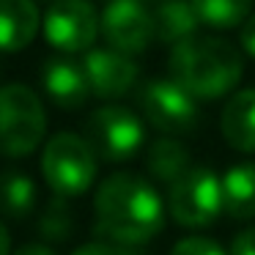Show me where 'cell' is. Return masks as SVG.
Instances as JSON below:
<instances>
[{"label": "cell", "mask_w": 255, "mask_h": 255, "mask_svg": "<svg viewBox=\"0 0 255 255\" xmlns=\"http://www.w3.org/2000/svg\"><path fill=\"white\" fill-rule=\"evenodd\" d=\"M242 47L255 58V14L244 22V28H242Z\"/></svg>", "instance_id": "obj_23"}, {"label": "cell", "mask_w": 255, "mask_h": 255, "mask_svg": "<svg viewBox=\"0 0 255 255\" xmlns=\"http://www.w3.org/2000/svg\"><path fill=\"white\" fill-rule=\"evenodd\" d=\"M36 209V184L25 173L6 170L0 176V211L22 220Z\"/></svg>", "instance_id": "obj_16"}, {"label": "cell", "mask_w": 255, "mask_h": 255, "mask_svg": "<svg viewBox=\"0 0 255 255\" xmlns=\"http://www.w3.org/2000/svg\"><path fill=\"white\" fill-rule=\"evenodd\" d=\"M102 30L113 50L124 55H137L148 50L154 30V14L145 8L143 0H107L102 14Z\"/></svg>", "instance_id": "obj_8"}, {"label": "cell", "mask_w": 255, "mask_h": 255, "mask_svg": "<svg viewBox=\"0 0 255 255\" xmlns=\"http://www.w3.org/2000/svg\"><path fill=\"white\" fill-rule=\"evenodd\" d=\"M145 118L165 134H189L198 124L195 96L176 80H154L140 91Z\"/></svg>", "instance_id": "obj_7"}, {"label": "cell", "mask_w": 255, "mask_h": 255, "mask_svg": "<svg viewBox=\"0 0 255 255\" xmlns=\"http://www.w3.org/2000/svg\"><path fill=\"white\" fill-rule=\"evenodd\" d=\"M72 255H143L134 244H121V242H110V239H96L88 242L83 247H77Z\"/></svg>", "instance_id": "obj_20"}, {"label": "cell", "mask_w": 255, "mask_h": 255, "mask_svg": "<svg viewBox=\"0 0 255 255\" xmlns=\"http://www.w3.org/2000/svg\"><path fill=\"white\" fill-rule=\"evenodd\" d=\"M222 211L233 220L255 217V165L244 162L225 173L222 178Z\"/></svg>", "instance_id": "obj_15"}, {"label": "cell", "mask_w": 255, "mask_h": 255, "mask_svg": "<svg viewBox=\"0 0 255 255\" xmlns=\"http://www.w3.org/2000/svg\"><path fill=\"white\" fill-rule=\"evenodd\" d=\"M143 121L132 110L118 105L102 107L85 121V140L96 151V156L107 162H124L134 156L143 145Z\"/></svg>", "instance_id": "obj_6"}, {"label": "cell", "mask_w": 255, "mask_h": 255, "mask_svg": "<svg viewBox=\"0 0 255 255\" xmlns=\"http://www.w3.org/2000/svg\"><path fill=\"white\" fill-rule=\"evenodd\" d=\"M99 33V17L88 0H55L44 17V36L61 52H83Z\"/></svg>", "instance_id": "obj_9"}, {"label": "cell", "mask_w": 255, "mask_h": 255, "mask_svg": "<svg viewBox=\"0 0 255 255\" xmlns=\"http://www.w3.org/2000/svg\"><path fill=\"white\" fill-rule=\"evenodd\" d=\"M148 170L156 181L173 184L189 170V151L176 140H156L148 154Z\"/></svg>", "instance_id": "obj_17"}, {"label": "cell", "mask_w": 255, "mask_h": 255, "mask_svg": "<svg viewBox=\"0 0 255 255\" xmlns=\"http://www.w3.org/2000/svg\"><path fill=\"white\" fill-rule=\"evenodd\" d=\"M170 74L195 99H217L231 94L242 80V55L214 36H192L173 44Z\"/></svg>", "instance_id": "obj_2"}, {"label": "cell", "mask_w": 255, "mask_h": 255, "mask_svg": "<svg viewBox=\"0 0 255 255\" xmlns=\"http://www.w3.org/2000/svg\"><path fill=\"white\" fill-rule=\"evenodd\" d=\"M14 255H55L47 244H39V242H33V244H25V247H19Z\"/></svg>", "instance_id": "obj_24"}, {"label": "cell", "mask_w": 255, "mask_h": 255, "mask_svg": "<svg viewBox=\"0 0 255 255\" xmlns=\"http://www.w3.org/2000/svg\"><path fill=\"white\" fill-rule=\"evenodd\" d=\"M39 231L47 242H66L74 231V214L72 206H69V198L63 195H55L50 203L44 206L39 220Z\"/></svg>", "instance_id": "obj_19"}, {"label": "cell", "mask_w": 255, "mask_h": 255, "mask_svg": "<svg viewBox=\"0 0 255 255\" xmlns=\"http://www.w3.org/2000/svg\"><path fill=\"white\" fill-rule=\"evenodd\" d=\"M8 250H11V239H8L6 225L0 222V255H8Z\"/></svg>", "instance_id": "obj_25"}, {"label": "cell", "mask_w": 255, "mask_h": 255, "mask_svg": "<svg viewBox=\"0 0 255 255\" xmlns=\"http://www.w3.org/2000/svg\"><path fill=\"white\" fill-rule=\"evenodd\" d=\"M165 211L156 189L132 173L105 178L96 192V236L121 244H145L162 231Z\"/></svg>", "instance_id": "obj_1"}, {"label": "cell", "mask_w": 255, "mask_h": 255, "mask_svg": "<svg viewBox=\"0 0 255 255\" xmlns=\"http://www.w3.org/2000/svg\"><path fill=\"white\" fill-rule=\"evenodd\" d=\"M222 137L236 151H255V88L239 91L222 110Z\"/></svg>", "instance_id": "obj_13"}, {"label": "cell", "mask_w": 255, "mask_h": 255, "mask_svg": "<svg viewBox=\"0 0 255 255\" xmlns=\"http://www.w3.org/2000/svg\"><path fill=\"white\" fill-rule=\"evenodd\" d=\"M47 116L41 99L28 85L0 88V154L28 156L44 137Z\"/></svg>", "instance_id": "obj_3"}, {"label": "cell", "mask_w": 255, "mask_h": 255, "mask_svg": "<svg viewBox=\"0 0 255 255\" xmlns=\"http://www.w3.org/2000/svg\"><path fill=\"white\" fill-rule=\"evenodd\" d=\"M231 255H255V228H247L233 239Z\"/></svg>", "instance_id": "obj_22"}, {"label": "cell", "mask_w": 255, "mask_h": 255, "mask_svg": "<svg viewBox=\"0 0 255 255\" xmlns=\"http://www.w3.org/2000/svg\"><path fill=\"white\" fill-rule=\"evenodd\" d=\"M36 33H39V8L33 0H0V50H25Z\"/></svg>", "instance_id": "obj_12"}, {"label": "cell", "mask_w": 255, "mask_h": 255, "mask_svg": "<svg viewBox=\"0 0 255 255\" xmlns=\"http://www.w3.org/2000/svg\"><path fill=\"white\" fill-rule=\"evenodd\" d=\"M143 3H148V0H143Z\"/></svg>", "instance_id": "obj_27"}, {"label": "cell", "mask_w": 255, "mask_h": 255, "mask_svg": "<svg viewBox=\"0 0 255 255\" xmlns=\"http://www.w3.org/2000/svg\"><path fill=\"white\" fill-rule=\"evenodd\" d=\"M83 66L91 83V94L99 99H116L129 94L137 80V66L118 50H91Z\"/></svg>", "instance_id": "obj_10"}, {"label": "cell", "mask_w": 255, "mask_h": 255, "mask_svg": "<svg viewBox=\"0 0 255 255\" xmlns=\"http://www.w3.org/2000/svg\"><path fill=\"white\" fill-rule=\"evenodd\" d=\"M41 173L55 195L77 198L94 184L96 151L80 134L61 132L47 143L41 154Z\"/></svg>", "instance_id": "obj_4"}, {"label": "cell", "mask_w": 255, "mask_h": 255, "mask_svg": "<svg viewBox=\"0 0 255 255\" xmlns=\"http://www.w3.org/2000/svg\"><path fill=\"white\" fill-rule=\"evenodd\" d=\"M47 3H55V0H47Z\"/></svg>", "instance_id": "obj_26"}, {"label": "cell", "mask_w": 255, "mask_h": 255, "mask_svg": "<svg viewBox=\"0 0 255 255\" xmlns=\"http://www.w3.org/2000/svg\"><path fill=\"white\" fill-rule=\"evenodd\" d=\"M41 83L44 91L52 96V102L66 110L83 107L91 96V83L83 63H74L69 58H52L41 69Z\"/></svg>", "instance_id": "obj_11"}, {"label": "cell", "mask_w": 255, "mask_h": 255, "mask_svg": "<svg viewBox=\"0 0 255 255\" xmlns=\"http://www.w3.org/2000/svg\"><path fill=\"white\" fill-rule=\"evenodd\" d=\"M192 6L203 25L236 28L239 22H247L253 0H192Z\"/></svg>", "instance_id": "obj_18"}, {"label": "cell", "mask_w": 255, "mask_h": 255, "mask_svg": "<svg viewBox=\"0 0 255 255\" xmlns=\"http://www.w3.org/2000/svg\"><path fill=\"white\" fill-rule=\"evenodd\" d=\"M200 17L195 11L192 0H159L154 11V30L156 39L165 44H178L195 36Z\"/></svg>", "instance_id": "obj_14"}, {"label": "cell", "mask_w": 255, "mask_h": 255, "mask_svg": "<svg viewBox=\"0 0 255 255\" xmlns=\"http://www.w3.org/2000/svg\"><path fill=\"white\" fill-rule=\"evenodd\" d=\"M170 214L178 225L203 228L222 211V181L209 167H189L170 184Z\"/></svg>", "instance_id": "obj_5"}, {"label": "cell", "mask_w": 255, "mask_h": 255, "mask_svg": "<svg viewBox=\"0 0 255 255\" xmlns=\"http://www.w3.org/2000/svg\"><path fill=\"white\" fill-rule=\"evenodd\" d=\"M170 255H225V250L217 242H211V239L189 236V239H181V242L173 247Z\"/></svg>", "instance_id": "obj_21"}]
</instances>
